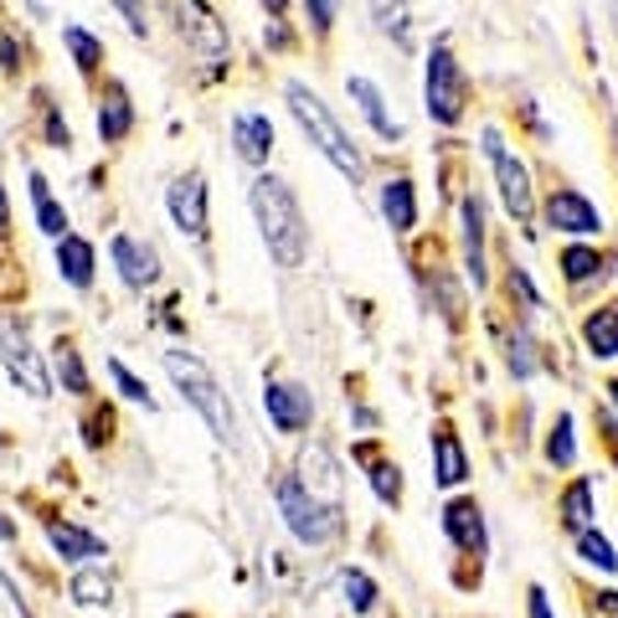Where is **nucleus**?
Segmentation results:
<instances>
[{
	"label": "nucleus",
	"instance_id": "f257e3e1",
	"mask_svg": "<svg viewBox=\"0 0 618 618\" xmlns=\"http://www.w3.org/2000/svg\"><path fill=\"white\" fill-rule=\"evenodd\" d=\"M248 201H252L258 227H263L268 252L279 258V268H300L304 248H310V227H304V212H300V201H294V191L279 176H258Z\"/></svg>",
	"mask_w": 618,
	"mask_h": 618
},
{
	"label": "nucleus",
	"instance_id": "f03ea898",
	"mask_svg": "<svg viewBox=\"0 0 618 618\" xmlns=\"http://www.w3.org/2000/svg\"><path fill=\"white\" fill-rule=\"evenodd\" d=\"M289 109H294V119H300V130L310 134V145H315L325 160H330L340 176L351 186H361V176H367V160H361V150H356V139L340 124H335V114L319 103V93H310L304 83H289Z\"/></svg>",
	"mask_w": 618,
	"mask_h": 618
},
{
	"label": "nucleus",
	"instance_id": "7ed1b4c3",
	"mask_svg": "<svg viewBox=\"0 0 618 618\" xmlns=\"http://www.w3.org/2000/svg\"><path fill=\"white\" fill-rule=\"evenodd\" d=\"M166 371H170V382L181 386V397L196 407L201 418H206V428L222 438V443H233L237 438V418H233V407H227V397H222V386L217 377L206 371V361L191 351H166Z\"/></svg>",
	"mask_w": 618,
	"mask_h": 618
},
{
	"label": "nucleus",
	"instance_id": "20e7f679",
	"mask_svg": "<svg viewBox=\"0 0 618 618\" xmlns=\"http://www.w3.org/2000/svg\"><path fill=\"white\" fill-rule=\"evenodd\" d=\"M279 510H284V526L300 536L304 547H325V541L340 531V505L315 501V495H310L294 474H284V480H279Z\"/></svg>",
	"mask_w": 618,
	"mask_h": 618
},
{
	"label": "nucleus",
	"instance_id": "39448f33",
	"mask_svg": "<svg viewBox=\"0 0 618 618\" xmlns=\"http://www.w3.org/2000/svg\"><path fill=\"white\" fill-rule=\"evenodd\" d=\"M423 99H428L434 124H459V114H464V72H459V63H453L449 42H434V52H428Z\"/></svg>",
	"mask_w": 618,
	"mask_h": 618
},
{
	"label": "nucleus",
	"instance_id": "423d86ee",
	"mask_svg": "<svg viewBox=\"0 0 618 618\" xmlns=\"http://www.w3.org/2000/svg\"><path fill=\"white\" fill-rule=\"evenodd\" d=\"M485 155H490V166H495V176H501V201H505V212H510L520 227H531V222H536L531 176H526V166H520L516 155L501 145V130H485Z\"/></svg>",
	"mask_w": 618,
	"mask_h": 618
},
{
	"label": "nucleus",
	"instance_id": "0eeeda50",
	"mask_svg": "<svg viewBox=\"0 0 618 618\" xmlns=\"http://www.w3.org/2000/svg\"><path fill=\"white\" fill-rule=\"evenodd\" d=\"M0 361H5V371H11V382L21 386V392H32V397H47V371H42V361H36L32 340H26V330L21 325H0Z\"/></svg>",
	"mask_w": 618,
	"mask_h": 618
},
{
	"label": "nucleus",
	"instance_id": "6e6552de",
	"mask_svg": "<svg viewBox=\"0 0 618 618\" xmlns=\"http://www.w3.org/2000/svg\"><path fill=\"white\" fill-rule=\"evenodd\" d=\"M176 11H181V36H191V47L201 52V63L217 67L227 57V32H222V21L201 5V0H176Z\"/></svg>",
	"mask_w": 618,
	"mask_h": 618
},
{
	"label": "nucleus",
	"instance_id": "1a4fd4ad",
	"mask_svg": "<svg viewBox=\"0 0 618 618\" xmlns=\"http://www.w3.org/2000/svg\"><path fill=\"white\" fill-rule=\"evenodd\" d=\"M547 227L572 233V237H593L603 227V217H598V206H593L583 191L562 186V191H552V196H547Z\"/></svg>",
	"mask_w": 618,
	"mask_h": 618
},
{
	"label": "nucleus",
	"instance_id": "9d476101",
	"mask_svg": "<svg viewBox=\"0 0 618 618\" xmlns=\"http://www.w3.org/2000/svg\"><path fill=\"white\" fill-rule=\"evenodd\" d=\"M166 206H170V217H176L181 233L206 237V181H201V170L176 176V186L166 191Z\"/></svg>",
	"mask_w": 618,
	"mask_h": 618
},
{
	"label": "nucleus",
	"instance_id": "9b49d317",
	"mask_svg": "<svg viewBox=\"0 0 618 618\" xmlns=\"http://www.w3.org/2000/svg\"><path fill=\"white\" fill-rule=\"evenodd\" d=\"M263 407H268V418H273L279 434H300V428H310V418H315L310 392L294 386V382H268L263 386Z\"/></svg>",
	"mask_w": 618,
	"mask_h": 618
},
{
	"label": "nucleus",
	"instance_id": "f8f14e48",
	"mask_svg": "<svg viewBox=\"0 0 618 618\" xmlns=\"http://www.w3.org/2000/svg\"><path fill=\"white\" fill-rule=\"evenodd\" d=\"M109 252H114L119 279H124V284H130V289H145V284H155V273H160V263H155V248H145L139 237L119 233L114 243H109Z\"/></svg>",
	"mask_w": 618,
	"mask_h": 618
},
{
	"label": "nucleus",
	"instance_id": "ddd939ff",
	"mask_svg": "<svg viewBox=\"0 0 618 618\" xmlns=\"http://www.w3.org/2000/svg\"><path fill=\"white\" fill-rule=\"evenodd\" d=\"M443 531L453 536V547L469 557L485 552V516H480V505L474 501H453L449 510H443Z\"/></svg>",
	"mask_w": 618,
	"mask_h": 618
},
{
	"label": "nucleus",
	"instance_id": "4468645a",
	"mask_svg": "<svg viewBox=\"0 0 618 618\" xmlns=\"http://www.w3.org/2000/svg\"><path fill=\"white\" fill-rule=\"evenodd\" d=\"M464 474H469L464 443H459V434H453L449 423H438L434 428V480L443 490H453V485H464Z\"/></svg>",
	"mask_w": 618,
	"mask_h": 618
},
{
	"label": "nucleus",
	"instance_id": "2eb2a0df",
	"mask_svg": "<svg viewBox=\"0 0 618 618\" xmlns=\"http://www.w3.org/2000/svg\"><path fill=\"white\" fill-rule=\"evenodd\" d=\"M47 541L63 562H93V557H103L99 536L83 531V526H72V520H47Z\"/></svg>",
	"mask_w": 618,
	"mask_h": 618
},
{
	"label": "nucleus",
	"instance_id": "dca6fc26",
	"mask_svg": "<svg viewBox=\"0 0 618 618\" xmlns=\"http://www.w3.org/2000/svg\"><path fill=\"white\" fill-rule=\"evenodd\" d=\"M346 93H351L356 103H361V114L371 119V130L382 134V139H402V124L392 114H386V103H382V88L371 83V78H361V72H351L346 78Z\"/></svg>",
	"mask_w": 618,
	"mask_h": 618
},
{
	"label": "nucleus",
	"instance_id": "f3484780",
	"mask_svg": "<svg viewBox=\"0 0 618 618\" xmlns=\"http://www.w3.org/2000/svg\"><path fill=\"white\" fill-rule=\"evenodd\" d=\"M233 145L248 166H263L268 150H273V124H268V114H237L233 119Z\"/></svg>",
	"mask_w": 618,
	"mask_h": 618
},
{
	"label": "nucleus",
	"instance_id": "a211bd4d",
	"mask_svg": "<svg viewBox=\"0 0 618 618\" xmlns=\"http://www.w3.org/2000/svg\"><path fill=\"white\" fill-rule=\"evenodd\" d=\"M57 273H63L72 289H88L93 284V243L78 233H67L63 243H57Z\"/></svg>",
	"mask_w": 618,
	"mask_h": 618
},
{
	"label": "nucleus",
	"instance_id": "6ab92c4d",
	"mask_svg": "<svg viewBox=\"0 0 618 618\" xmlns=\"http://www.w3.org/2000/svg\"><path fill=\"white\" fill-rule=\"evenodd\" d=\"M464 268L474 284H485V206L480 196H464Z\"/></svg>",
	"mask_w": 618,
	"mask_h": 618
},
{
	"label": "nucleus",
	"instance_id": "aec40b11",
	"mask_svg": "<svg viewBox=\"0 0 618 618\" xmlns=\"http://www.w3.org/2000/svg\"><path fill=\"white\" fill-rule=\"evenodd\" d=\"M382 217L392 222V233H413V222H418V196H413V181H407V176L382 186Z\"/></svg>",
	"mask_w": 618,
	"mask_h": 618
},
{
	"label": "nucleus",
	"instance_id": "412c9836",
	"mask_svg": "<svg viewBox=\"0 0 618 618\" xmlns=\"http://www.w3.org/2000/svg\"><path fill=\"white\" fill-rule=\"evenodd\" d=\"M130 124H134L130 93H124L119 83H109V88H103V103H99V134L114 145V139H124V134H130Z\"/></svg>",
	"mask_w": 618,
	"mask_h": 618
},
{
	"label": "nucleus",
	"instance_id": "4be33fe9",
	"mask_svg": "<svg viewBox=\"0 0 618 618\" xmlns=\"http://www.w3.org/2000/svg\"><path fill=\"white\" fill-rule=\"evenodd\" d=\"M32 201H36V227L63 243V237H67V212L57 206V196H52V186H47V176H42V170H32Z\"/></svg>",
	"mask_w": 618,
	"mask_h": 618
},
{
	"label": "nucleus",
	"instance_id": "5701e85b",
	"mask_svg": "<svg viewBox=\"0 0 618 618\" xmlns=\"http://www.w3.org/2000/svg\"><path fill=\"white\" fill-rule=\"evenodd\" d=\"M583 340H587V351L598 356V361L618 356V310H593L587 325H583Z\"/></svg>",
	"mask_w": 618,
	"mask_h": 618
},
{
	"label": "nucleus",
	"instance_id": "b1692460",
	"mask_svg": "<svg viewBox=\"0 0 618 618\" xmlns=\"http://www.w3.org/2000/svg\"><path fill=\"white\" fill-rule=\"evenodd\" d=\"M371 16H377V26H382L397 47L413 42V32H407V21H413V0H371Z\"/></svg>",
	"mask_w": 618,
	"mask_h": 618
},
{
	"label": "nucleus",
	"instance_id": "393cba45",
	"mask_svg": "<svg viewBox=\"0 0 618 618\" xmlns=\"http://www.w3.org/2000/svg\"><path fill=\"white\" fill-rule=\"evenodd\" d=\"M63 47L72 52L78 72H99V63H103V42H99L93 32H83V26H63Z\"/></svg>",
	"mask_w": 618,
	"mask_h": 618
},
{
	"label": "nucleus",
	"instance_id": "a878e982",
	"mask_svg": "<svg viewBox=\"0 0 618 618\" xmlns=\"http://www.w3.org/2000/svg\"><path fill=\"white\" fill-rule=\"evenodd\" d=\"M562 520H568V531H587V520H593V485L587 480H572L568 495H562Z\"/></svg>",
	"mask_w": 618,
	"mask_h": 618
},
{
	"label": "nucleus",
	"instance_id": "bb28decb",
	"mask_svg": "<svg viewBox=\"0 0 618 618\" xmlns=\"http://www.w3.org/2000/svg\"><path fill=\"white\" fill-rule=\"evenodd\" d=\"M52 367H57V377H63L67 392H78V397H83L88 371H83V361H78V351H72V340H57V346H52Z\"/></svg>",
	"mask_w": 618,
	"mask_h": 618
},
{
	"label": "nucleus",
	"instance_id": "cd10ccee",
	"mask_svg": "<svg viewBox=\"0 0 618 618\" xmlns=\"http://www.w3.org/2000/svg\"><path fill=\"white\" fill-rule=\"evenodd\" d=\"M67 593L83 603V608H99V603H109V593H114V583L103 577V572H78L72 583H67Z\"/></svg>",
	"mask_w": 618,
	"mask_h": 618
},
{
	"label": "nucleus",
	"instance_id": "c85d7f7f",
	"mask_svg": "<svg viewBox=\"0 0 618 618\" xmlns=\"http://www.w3.org/2000/svg\"><path fill=\"white\" fill-rule=\"evenodd\" d=\"M577 552H583V562H593V568L618 572V557H614V547H608V536H598L593 526H587V531H577Z\"/></svg>",
	"mask_w": 618,
	"mask_h": 618
},
{
	"label": "nucleus",
	"instance_id": "c756f323",
	"mask_svg": "<svg viewBox=\"0 0 618 618\" xmlns=\"http://www.w3.org/2000/svg\"><path fill=\"white\" fill-rule=\"evenodd\" d=\"M340 593H346V603H351L356 614H371V608H377V583H371L367 572H346V577H340Z\"/></svg>",
	"mask_w": 618,
	"mask_h": 618
},
{
	"label": "nucleus",
	"instance_id": "7c9ffc66",
	"mask_svg": "<svg viewBox=\"0 0 618 618\" xmlns=\"http://www.w3.org/2000/svg\"><path fill=\"white\" fill-rule=\"evenodd\" d=\"M598 268L603 263H598V252H593V248H568V252H562V273H568L572 284H587Z\"/></svg>",
	"mask_w": 618,
	"mask_h": 618
},
{
	"label": "nucleus",
	"instance_id": "2f4dec72",
	"mask_svg": "<svg viewBox=\"0 0 618 618\" xmlns=\"http://www.w3.org/2000/svg\"><path fill=\"white\" fill-rule=\"evenodd\" d=\"M547 459H552V464H572V459H577V443H572V418H568V413L557 418L552 438H547Z\"/></svg>",
	"mask_w": 618,
	"mask_h": 618
},
{
	"label": "nucleus",
	"instance_id": "473e14b6",
	"mask_svg": "<svg viewBox=\"0 0 618 618\" xmlns=\"http://www.w3.org/2000/svg\"><path fill=\"white\" fill-rule=\"evenodd\" d=\"M371 490H377V501L397 505L402 501V474H397V464H371Z\"/></svg>",
	"mask_w": 618,
	"mask_h": 618
},
{
	"label": "nucleus",
	"instance_id": "72a5a7b5",
	"mask_svg": "<svg viewBox=\"0 0 618 618\" xmlns=\"http://www.w3.org/2000/svg\"><path fill=\"white\" fill-rule=\"evenodd\" d=\"M109 377H114V382H119V392H124V397H130V402H145V407H155V402H150V392H145V382H139V377H134V371L124 367V361H109Z\"/></svg>",
	"mask_w": 618,
	"mask_h": 618
},
{
	"label": "nucleus",
	"instance_id": "f704fd0d",
	"mask_svg": "<svg viewBox=\"0 0 618 618\" xmlns=\"http://www.w3.org/2000/svg\"><path fill=\"white\" fill-rule=\"evenodd\" d=\"M335 5H340V0H304V11H310V26H315L319 36L335 26Z\"/></svg>",
	"mask_w": 618,
	"mask_h": 618
},
{
	"label": "nucleus",
	"instance_id": "c9c22d12",
	"mask_svg": "<svg viewBox=\"0 0 618 618\" xmlns=\"http://www.w3.org/2000/svg\"><path fill=\"white\" fill-rule=\"evenodd\" d=\"M510 371H516V377H531V340H526V335L510 340Z\"/></svg>",
	"mask_w": 618,
	"mask_h": 618
},
{
	"label": "nucleus",
	"instance_id": "e433bc0d",
	"mask_svg": "<svg viewBox=\"0 0 618 618\" xmlns=\"http://www.w3.org/2000/svg\"><path fill=\"white\" fill-rule=\"evenodd\" d=\"M119 11L130 16V32H134V36L150 32V21H145V5H139V0H119Z\"/></svg>",
	"mask_w": 618,
	"mask_h": 618
},
{
	"label": "nucleus",
	"instance_id": "4c0bfd02",
	"mask_svg": "<svg viewBox=\"0 0 618 618\" xmlns=\"http://www.w3.org/2000/svg\"><path fill=\"white\" fill-rule=\"evenodd\" d=\"M47 145H57V150L67 145V124L57 114H47Z\"/></svg>",
	"mask_w": 618,
	"mask_h": 618
},
{
	"label": "nucleus",
	"instance_id": "58836bf2",
	"mask_svg": "<svg viewBox=\"0 0 618 618\" xmlns=\"http://www.w3.org/2000/svg\"><path fill=\"white\" fill-rule=\"evenodd\" d=\"M531 618H557V614H552V603H547V593H541V587H531Z\"/></svg>",
	"mask_w": 618,
	"mask_h": 618
},
{
	"label": "nucleus",
	"instance_id": "ea45409f",
	"mask_svg": "<svg viewBox=\"0 0 618 618\" xmlns=\"http://www.w3.org/2000/svg\"><path fill=\"white\" fill-rule=\"evenodd\" d=\"M510 289H516L520 300H531V304H536V289H531V279H526L520 268H516V273H510Z\"/></svg>",
	"mask_w": 618,
	"mask_h": 618
},
{
	"label": "nucleus",
	"instance_id": "a19ab883",
	"mask_svg": "<svg viewBox=\"0 0 618 618\" xmlns=\"http://www.w3.org/2000/svg\"><path fill=\"white\" fill-rule=\"evenodd\" d=\"M598 614L603 618H618V593H598Z\"/></svg>",
	"mask_w": 618,
	"mask_h": 618
},
{
	"label": "nucleus",
	"instance_id": "79ce46f5",
	"mask_svg": "<svg viewBox=\"0 0 618 618\" xmlns=\"http://www.w3.org/2000/svg\"><path fill=\"white\" fill-rule=\"evenodd\" d=\"M0 63H5V67H16V42H11V36L0 42Z\"/></svg>",
	"mask_w": 618,
	"mask_h": 618
},
{
	"label": "nucleus",
	"instance_id": "37998d69",
	"mask_svg": "<svg viewBox=\"0 0 618 618\" xmlns=\"http://www.w3.org/2000/svg\"><path fill=\"white\" fill-rule=\"evenodd\" d=\"M11 227V201H5V186H0V233Z\"/></svg>",
	"mask_w": 618,
	"mask_h": 618
},
{
	"label": "nucleus",
	"instance_id": "c03bdc74",
	"mask_svg": "<svg viewBox=\"0 0 618 618\" xmlns=\"http://www.w3.org/2000/svg\"><path fill=\"white\" fill-rule=\"evenodd\" d=\"M11 536H16V520H5V516H0V541H11Z\"/></svg>",
	"mask_w": 618,
	"mask_h": 618
},
{
	"label": "nucleus",
	"instance_id": "a18cd8bd",
	"mask_svg": "<svg viewBox=\"0 0 618 618\" xmlns=\"http://www.w3.org/2000/svg\"><path fill=\"white\" fill-rule=\"evenodd\" d=\"M263 5H268V11H273V16H279V11H284L289 0H263Z\"/></svg>",
	"mask_w": 618,
	"mask_h": 618
},
{
	"label": "nucleus",
	"instance_id": "49530a36",
	"mask_svg": "<svg viewBox=\"0 0 618 618\" xmlns=\"http://www.w3.org/2000/svg\"><path fill=\"white\" fill-rule=\"evenodd\" d=\"M608 397H614V407H618V382H608Z\"/></svg>",
	"mask_w": 618,
	"mask_h": 618
}]
</instances>
